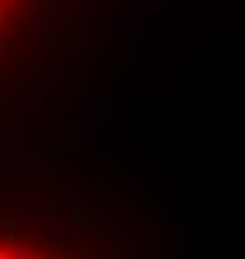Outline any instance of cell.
<instances>
[{
	"label": "cell",
	"mask_w": 245,
	"mask_h": 259,
	"mask_svg": "<svg viewBox=\"0 0 245 259\" xmlns=\"http://www.w3.org/2000/svg\"><path fill=\"white\" fill-rule=\"evenodd\" d=\"M0 259H74L60 245L25 231H0Z\"/></svg>",
	"instance_id": "cell-1"
},
{
	"label": "cell",
	"mask_w": 245,
	"mask_h": 259,
	"mask_svg": "<svg viewBox=\"0 0 245 259\" xmlns=\"http://www.w3.org/2000/svg\"><path fill=\"white\" fill-rule=\"evenodd\" d=\"M28 0H0V53L7 49V42L14 39L18 25H21V14H25Z\"/></svg>",
	"instance_id": "cell-2"
}]
</instances>
